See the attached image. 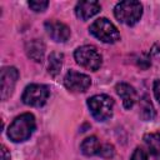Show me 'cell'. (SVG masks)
<instances>
[{"label":"cell","mask_w":160,"mask_h":160,"mask_svg":"<svg viewBox=\"0 0 160 160\" xmlns=\"http://www.w3.org/2000/svg\"><path fill=\"white\" fill-rule=\"evenodd\" d=\"M35 118L30 112L21 114L15 118V120L10 124L8 130V136L14 142H22L28 140L35 130Z\"/></svg>","instance_id":"1"},{"label":"cell","mask_w":160,"mask_h":160,"mask_svg":"<svg viewBox=\"0 0 160 160\" xmlns=\"http://www.w3.org/2000/svg\"><path fill=\"white\" fill-rule=\"evenodd\" d=\"M114 15L120 22L132 26L140 20L142 15V5L134 0L120 1L114 8Z\"/></svg>","instance_id":"2"},{"label":"cell","mask_w":160,"mask_h":160,"mask_svg":"<svg viewBox=\"0 0 160 160\" xmlns=\"http://www.w3.org/2000/svg\"><path fill=\"white\" fill-rule=\"evenodd\" d=\"M88 106L94 119H96L98 121H105L112 115L114 100L105 94L94 95L88 99Z\"/></svg>","instance_id":"3"},{"label":"cell","mask_w":160,"mask_h":160,"mask_svg":"<svg viewBox=\"0 0 160 160\" xmlns=\"http://www.w3.org/2000/svg\"><path fill=\"white\" fill-rule=\"evenodd\" d=\"M89 31L100 41L106 42V44H114L118 40H120V34L116 29V26L108 20L106 18H100L95 20L90 28Z\"/></svg>","instance_id":"4"},{"label":"cell","mask_w":160,"mask_h":160,"mask_svg":"<svg viewBox=\"0 0 160 160\" xmlns=\"http://www.w3.org/2000/svg\"><path fill=\"white\" fill-rule=\"evenodd\" d=\"M74 58L76 62L91 71H96L101 66V55L91 45H84L75 50Z\"/></svg>","instance_id":"5"},{"label":"cell","mask_w":160,"mask_h":160,"mask_svg":"<svg viewBox=\"0 0 160 160\" xmlns=\"http://www.w3.org/2000/svg\"><path fill=\"white\" fill-rule=\"evenodd\" d=\"M50 95V90L42 84H30L25 88L21 100L30 106H42Z\"/></svg>","instance_id":"6"},{"label":"cell","mask_w":160,"mask_h":160,"mask_svg":"<svg viewBox=\"0 0 160 160\" xmlns=\"http://www.w3.org/2000/svg\"><path fill=\"white\" fill-rule=\"evenodd\" d=\"M19 79V71L14 66H5L0 75V96L1 100L9 99L15 89L16 81Z\"/></svg>","instance_id":"7"},{"label":"cell","mask_w":160,"mask_h":160,"mask_svg":"<svg viewBox=\"0 0 160 160\" xmlns=\"http://www.w3.org/2000/svg\"><path fill=\"white\" fill-rule=\"evenodd\" d=\"M64 85L71 92H84L91 85V79L86 74L70 70L64 76Z\"/></svg>","instance_id":"8"},{"label":"cell","mask_w":160,"mask_h":160,"mask_svg":"<svg viewBox=\"0 0 160 160\" xmlns=\"http://www.w3.org/2000/svg\"><path fill=\"white\" fill-rule=\"evenodd\" d=\"M45 30L48 35L56 42H65L70 38V29L61 21L49 20L45 22Z\"/></svg>","instance_id":"9"},{"label":"cell","mask_w":160,"mask_h":160,"mask_svg":"<svg viewBox=\"0 0 160 160\" xmlns=\"http://www.w3.org/2000/svg\"><path fill=\"white\" fill-rule=\"evenodd\" d=\"M101 10V6L98 1H79L75 6V14L81 20H88L96 15Z\"/></svg>","instance_id":"10"},{"label":"cell","mask_w":160,"mask_h":160,"mask_svg":"<svg viewBox=\"0 0 160 160\" xmlns=\"http://www.w3.org/2000/svg\"><path fill=\"white\" fill-rule=\"evenodd\" d=\"M115 90H116L118 95L121 98L122 105L125 109H130L134 106V104L136 101V92L132 86H130L126 82H119L115 86Z\"/></svg>","instance_id":"11"},{"label":"cell","mask_w":160,"mask_h":160,"mask_svg":"<svg viewBox=\"0 0 160 160\" xmlns=\"http://www.w3.org/2000/svg\"><path fill=\"white\" fill-rule=\"evenodd\" d=\"M25 51H26V55L31 60H34L36 62H41L44 60L45 44L40 39H32V40H30V41L26 42Z\"/></svg>","instance_id":"12"},{"label":"cell","mask_w":160,"mask_h":160,"mask_svg":"<svg viewBox=\"0 0 160 160\" xmlns=\"http://www.w3.org/2000/svg\"><path fill=\"white\" fill-rule=\"evenodd\" d=\"M62 61H64V55L61 52H51L48 58V72L51 76H56L61 68H62Z\"/></svg>","instance_id":"13"},{"label":"cell","mask_w":160,"mask_h":160,"mask_svg":"<svg viewBox=\"0 0 160 160\" xmlns=\"http://www.w3.org/2000/svg\"><path fill=\"white\" fill-rule=\"evenodd\" d=\"M100 148L101 145L96 136H89L81 142V152L86 156H92L99 154Z\"/></svg>","instance_id":"14"},{"label":"cell","mask_w":160,"mask_h":160,"mask_svg":"<svg viewBox=\"0 0 160 160\" xmlns=\"http://www.w3.org/2000/svg\"><path fill=\"white\" fill-rule=\"evenodd\" d=\"M154 116H155L154 106H152L149 96L145 95L140 99V118L142 120L148 121V120H152Z\"/></svg>","instance_id":"15"},{"label":"cell","mask_w":160,"mask_h":160,"mask_svg":"<svg viewBox=\"0 0 160 160\" xmlns=\"http://www.w3.org/2000/svg\"><path fill=\"white\" fill-rule=\"evenodd\" d=\"M144 141H145L149 151L152 155L160 156V134H158V132L146 134L144 136Z\"/></svg>","instance_id":"16"},{"label":"cell","mask_w":160,"mask_h":160,"mask_svg":"<svg viewBox=\"0 0 160 160\" xmlns=\"http://www.w3.org/2000/svg\"><path fill=\"white\" fill-rule=\"evenodd\" d=\"M48 5H49L48 1H29V6L31 8V10H34L36 12L44 11L48 8Z\"/></svg>","instance_id":"17"},{"label":"cell","mask_w":160,"mask_h":160,"mask_svg":"<svg viewBox=\"0 0 160 160\" xmlns=\"http://www.w3.org/2000/svg\"><path fill=\"white\" fill-rule=\"evenodd\" d=\"M130 160H148V154L141 148H136L131 155Z\"/></svg>","instance_id":"18"},{"label":"cell","mask_w":160,"mask_h":160,"mask_svg":"<svg viewBox=\"0 0 160 160\" xmlns=\"http://www.w3.org/2000/svg\"><path fill=\"white\" fill-rule=\"evenodd\" d=\"M99 155H101L102 158H111L114 155V148L109 144L104 145L100 148V151H99Z\"/></svg>","instance_id":"19"},{"label":"cell","mask_w":160,"mask_h":160,"mask_svg":"<svg viewBox=\"0 0 160 160\" xmlns=\"http://www.w3.org/2000/svg\"><path fill=\"white\" fill-rule=\"evenodd\" d=\"M154 95H155L156 100L160 102V79L155 80V82H154Z\"/></svg>","instance_id":"20"},{"label":"cell","mask_w":160,"mask_h":160,"mask_svg":"<svg viewBox=\"0 0 160 160\" xmlns=\"http://www.w3.org/2000/svg\"><path fill=\"white\" fill-rule=\"evenodd\" d=\"M1 160H10V152L5 145L1 146Z\"/></svg>","instance_id":"21"}]
</instances>
